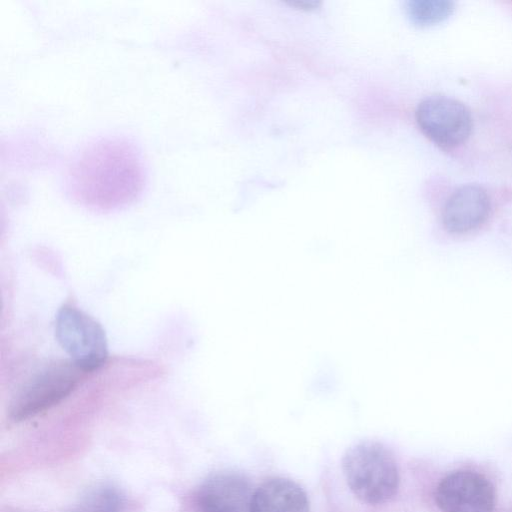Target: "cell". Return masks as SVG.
<instances>
[{"label":"cell","instance_id":"2","mask_svg":"<svg viewBox=\"0 0 512 512\" xmlns=\"http://www.w3.org/2000/svg\"><path fill=\"white\" fill-rule=\"evenodd\" d=\"M342 471L354 496L370 505L388 502L399 488L396 459L378 441L364 440L350 446L342 457Z\"/></svg>","mask_w":512,"mask_h":512},{"label":"cell","instance_id":"3","mask_svg":"<svg viewBox=\"0 0 512 512\" xmlns=\"http://www.w3.org/2000/svg\"><path fill=\"white\" fill-rule=\"evenodd\" d=\"M85 373L71 360H53L42 365L12 396L9 418L23 421L55 406L77 387Z\"/></svg>","mask_w":512,"mask_h":512},{"label":"cell","instance_id":"7","mask_svg":"<svg viewBox=\"0 0 512 512\" xmlns=\"http://www.w3.org/2000/svg\"><path fill=\"white\" fill-rule=\"evenodd\" d=\"M249 479L235 471L207 477L194 494L196 512H250L253 495Z\"/></svg>","mask_w":512,"mask_h":512},{"label":"cell","instance_id":"9","mask_svg":"<svg viewBox=\"0 0 512 512\" xmlns=\"http://www.w3.org/2000/svg\"><path fill=\"white\" fill-rule=\"evenodd\" d=\"M309 500L295 481L276 477L253 491L250 512H309Z\"/></svg>","mask_w":512,"mask_h":512},{"label":"cell","instance_id":"5","mask_svg":"<svg viewBox=\"0 0 512 512\" xmlns=\"http://www.w3.org/2000/svg\"><path fill=\"white\" fill-rule=\"evenodd\" d=\"M415 117L421 131L441 148H455L469 138L472 131L470 110L457 99L433 95L417 106Z\"/></svg>","mask_w":512,"mask_h":512},{"label":"cell","instance_id":"12","mask_svg":"<svg viewBox=\"0 0 512 512\" xmlns=\"http://www.w3.org/2000/svg\"><path fill=\"white\" fill-rule=\"evenodd\" d=\"M291 5L305 10H311L318 7L319 2L315 0H297L290 3Z\"/></svg>","mask_w":512,"mask_h":512},{"label":"cell","instance_id":"10","mask_svg":"<svg viewBox=\"0 0 512 512\" xmlns=\"http://www.w3.org/2000/svg\"><path fill=\"white\" fill-rule=\"evenodd\" d=\"M123 499L119 491L107 484L90 489L68 512H122Z\"/></svg>","mask_w":512,"mask_h":512},{"label":"cell","instance_id":"8","mask_svg":"<svg viewBox=\"0 0 512 512\" xmlns=\"http://www.w3.org/2000/svg\"><path fill=\"white\" fill-rule=\"evenodd\" d=\"M490 208V198L482 187L473 184L461 186L444 204L443 224L454 233L474 230L487 219Z\"/></svg>","mask_w":512,"mask_h":512},{"label":"cell","instance_id":"4","mask_svg":"<svg viewBox=\"0 0 512 512\" xmlns=\"http://www.w3.org/2000/svg\"><path fill=\"white\" fill-rule=\"evenodd\" d=\"M55 336L71 361L86 373L99 368L107 359L108 346L103 328L74 306L64 305L59 309Z\"/></svg>","mask_w":512,"mask_h":512},{"label":"cell","instance_id":"1","mask_svg":"<svg viewBox=\"0 0 512 512\" xmlns=\"http://www.w3.org/2000/svg\"><path fill=\"white\" fill-rule=\"evenodd\" d=\"M144 180L142 158L135 145L121 138H102L75 156L65 183L77 201L106 208L134 199Z\"/></svg>","mask_w":512,"mask_h":512},{"label":"cell","instance_id":"6","mask_svg":"<svg viewBox=\"0 0 512 512\" xmlns=\"http://www.w3.org/2000/svg\"><path fill=\"white\" fill-rule=\"evenodd\" d=\"M435 500L442 512H492L495 490L483 474L457 470L438 483Z\"/></svg>","mask_w":512,"mask_h":512},{"label":"cell","instance_id":"11","mask_svg":"<svg viewBox=\"0 0 512 512\" xmlns=\"http://www.w3.org/2000/svg\"><path fill=\"white\" fill-rule=\"evenodd\" d=\"M454 3L446 0H411L406 4L410 21L417 26H429L449 17Z\"/></svg>","mask_w":512,"mask_h":512}]
</instances>
